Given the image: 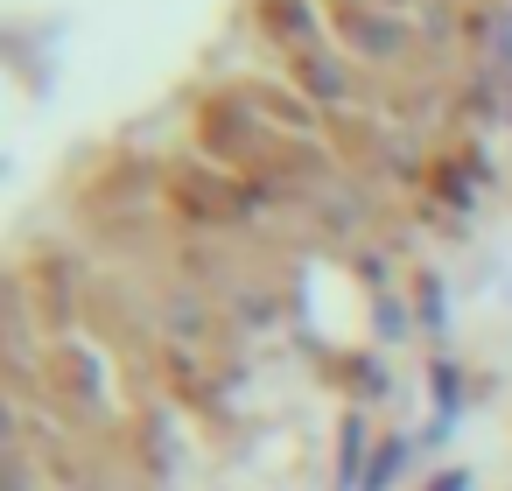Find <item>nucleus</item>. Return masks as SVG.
Returning a JSON list of instances; mask_svg holds the SVG:
<instances>
[{"label": "nucleus", "mask_w": 512, "mask_h": 491, "mask_svg": "<svg viewBox=\"0 0 512 491\" xmlns=\"http://www.w3.org/2000/svg\"><path fill=\"white\" fill-rule=\"evenodd\" d=\"M407 463H414V442H407V435H393V442L372 456V470H365V484H358V491H393Z\"/></svg>", "instance_id": "nucleus-1"}, {"label": "nucleus", "mask_w": 512, "mask_h": 491, "mask_svg": "<svg viewBox=\"0 0 512 491\" xmlns=\"http://www.w3.org/2000/svg\"><path fill=\"white\" fill-rule=\"evenodd\" d=\"M428 491H470V470H435V484Z\"/></svg>", "instance_id": "nucleus-4"}, {"label": "nucleus", "mask_w": 512, "mask_h": 491, "mask_svg": "<svg viewBox=\"0 0 512 491\" xmlns=\"http://www.w3.org/2000/svg\"><path fill=\"white\" fill-rule=\"evenodd\" d=\"M365 484V421H344V484Z\"/></svg>", "instance_id": "nucleus-3"}, {"label": "nucleus", "mask_w": 512, "mask_h": 491, "mask_svg": "<svg viewBox=\"0 0 512 491\" xmlns=\"http://www.w3.org/2000/svg\"><path fill=\"white\" fill-rule=\"evenodd\" d=\"M463 414V372L456 365H435V435H449Z\"/></svg>", "instance_id": "nucleus-2"}]
</instances>
